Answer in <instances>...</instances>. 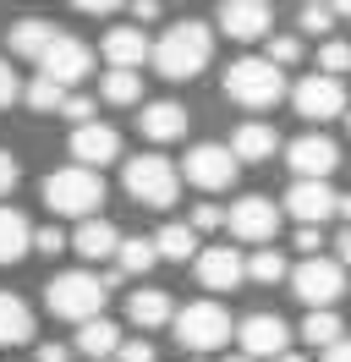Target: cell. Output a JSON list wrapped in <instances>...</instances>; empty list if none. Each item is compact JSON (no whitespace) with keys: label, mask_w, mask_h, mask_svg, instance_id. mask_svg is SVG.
<instances>
[{"label":"cell","mask_w":351,"mask_h":362,"mask_svg":"<svg viewBox=\"0 0 351 362\" xmlns=\"http://www.w3.org/2000/svg\"><path fill=\"white\" fill-rule=\"evenodd\" d=\"M71 165H83V170H99L110 159L121 154V132L105 127V121H88V127H71Z\"/></svg>","instance_id":"14"},{"label":"cell","mask_w":351,"mask_h":362,"mask_svg":"<svg viewBox=\"0 0 351 362\" xmlns=\"http://www.w3.org/2000/svg\"><path fill=\"white\" fill-rule=\"evenodd\" d=\"M66 247H77L83 258H115V247H121V230L110 226V220H99V214H93V220H83V226L71 230V242H66Z\"/></svg>","instance_id":"23"},{"label":"cell","mask_w":351,"mask_h":362,"mask_svg":"<svg viewBox=\"0 0 351 362\" xmlns=\"http://www.w3.org/2000/svg\"><path fill=\"white\" fill-rule=\"evenodd\" d=\"M77 351H83V357H115V351H121V329H115L110 318H93V324L77 329Z\"/></svg>","instance_id":"26"},{"label":"cell","mask_w":351,"mask_h":362,"mask_svg":"<svg viewBox=\"0 0 351 362\" xmlns=\"http://www.w3.org/2000/svg\"><path fill=\"white\" fill-rule=\"evenodd\" d=\"M71 357V351H66V346H55V340H50V346H39V362H66Z\"/></svg>","instance_id":"43"},{"label":"cell","mask_w":351,"mask_h":362,"mask_svg":"<svg viewBox=\"0 0 351 362\" xmlns=\"http://www.w3.org/2000/svg\"><path fill=\"white\" fill-rule=\"evenodd\" d=\"M171 324H176V340H181L187 351H219L225 340L236 335V324H231V313H225L219 302H187Z\"/></svg>","instance_id":"6"},{"label":"cell","mask_w":351,"mask_h":362,"mask_svg":"<svg viewBox=\"0 0 351 362\" xmlns=\"http://www.w3.org/2000/svg\"><path fill=\"white\" fill-rule=\"evenodd\" d=\"M154 252L159 258H171V264H187V258H197V236L187 226H159V236H149Z\"/></svg>","instance_id":"28"},{"label":"cell","mask_w":351,"mask_h":362,"mask_svg":"<svg viewBox=\"0 0 351 362\" xmlns=\"http://www.w3.org/2000/svg\"><path fill=\"white\" fill-rule=\"evenodd\" d=\"M291 105H297V115L302 121H329V115L346 110V88H340V77H302L297 88H291Z\"/></svg>","instance_id":"12"},{"label":"cell","mask_w":351,"mask_h":362,"mask_svg":"<svg viewBox=\"0 0 351 362\" xmlns=\"http://www.w3.org/2000/svg\"><path fill=\"white\" fill-rule=\"evenodd\" d=\"M66 105V88H55L50 77H33L28 83V110H39V115H55Z\"/></svg>","instance_id":"32"},{"label":"cell","mask_w":351,"mask_h":362,"mask_svg":"<svg viewBox=\"0 0 351 362\" xmlns=\"http://www.w3.org/2000/svg\"><path fill=\"white\" fill-rule=\"evenodd\" d=\"M225 226H231L236 242H258V247H269L275 230H280V204H269L263 192H247V198H236V204L225 209Z\"/></svg>","instance_id":"8"},{"label":"cell","mask_w":351,"mask_h":362,"mask_svg":"<svg viewBox=\"0 0 351 362\" xmlns=\"http://www.w3.org/2000/svg\"><path fill=\"white\" fill-rule=\"evenodd\" d=\"M297 23H302V33H329V28H335V11H329V6H302Z\"/></svg>","instance_id":"35"},{"label":"cell","mask_w":351,"mask_h":362,"mask_svg":"<svg viewBox=\"0 0 351 362\" xmlns=\"http://www.w3.org/2000/svg\"><path fill=\"white\" fill-rule=\"evenodd\" d=\"M324 362H351V340H335V346L324 351Z\"/></svg>","instance_id":"45"},{"label":"cell","mask_w":351,"mask_h":362,"mask_svg":"<svg viewBox=\"0 0 351 362\" xmlns=\"http://www.w3.org/2000/svg\"><path fill=\"white\" fill-rule=\"evenodd\" d=\"M329 11H335V17H351V0H340V6H329Z\"/></svg>","instance_id":"46"},{"label":"cell","mask_w":351,"mask_h":362,"mask_svg":"<svg viewBox=\"0 0 351 362\" xmlns=\"http://www.w3.org/2000/svg\"><path fill=\"white\" fill-rule=\"evenodd\" d=\"M335 204H340V192H335L329 181H291V192H285V214L302 220V226H313V230L335 214Z\"/></svg>","instance_id":"15"},{"label":"cell","mask_w":351,"mask_h":362,"mask_svg":"<svg viewBox=\"0 0 351 362\" xmlns=\"http://www.w3.org/2000/svg\"><path fill=\"white\" fill-rule=\"evenodd\" d=\"M318 247H324V236H318L313 226H302V230H297V252H302V258H318Z\"/></svg>","instance_id":"41"},{"label":"cell","mask_w":351,"mask_h":362,"mask_svg":"<svg viewBox=\"0 0 351 362\" xmlns=\"http://www.w3.org/2000/svg\"><path fill=\"white\" fill-rule=\"evenodd\" d=\"M55 39H61V28L50 23V17H17V23H11V33H6L11 55H28V61H39Z\"/></svg>","instance_id":"20"},{"label":"cell","mask_w":351,"mask_h":362,"mask_svg":"<svg viewBox=\"0 0 351 362\" xmlns=\"http://www.w3.org/2000/svg\"><path fill=\"white\" fill-rule=\"evenodd\" d=\"M335 214H346V220H351V198H340V204H335Z\"/></svg>","instance_id":"47"},{"label":"cell","mask_w":351,"mask_h":362,"mask_svg":"<svg viewBox=\"0 0 351 362\" xmlns=\"http://www.w3.org/2000/svg\"><path fill=\"white\" fill-rule=\"evenodd\" d=\"M28 242H33L28 220H22L17 209H6V204H0V264H17L22 252H28Z\"/></svg>","instance_id":"25"},{"label":"cell","mask_w":351,"mask_h":362,"mask_svg":"<svg viewBox=\"0 0 351 362\" xmlns=\"http://www.w3.org/2000/svg\"><path fill=\"white\" fill-rule=\"evenodd\" d=\"M269 66L280 71V66H297L302 61V39H291V33H280V39H269V55H263Z\"/></svg>","instance_id":"34"},{"label":"cell","mask_w":351,"mask_h":362,"mask_svg":"<svg viewBox=\"0 0 351 362\" xmlns=\"http://www.w3.org/2000/svg\"><path fill=\"white\" fill-rule=\"evenodd\" d=\"M285 274L291 269H285V258L275 247H258L253 258H247V280H258V286H275V280H285Z\"/></svg>","instance_id":"31"},{"label":"cell","mask_w":351,"mask_h":362,"mask_svg":"<svg viewBox=\"0 0 351 362\" xmlns=\"http://www.w3.org/2000/svg\"><path fill=\"white\" fill-rule=\"evenodd\" d=\"M231 362H247V357H231Z\"/></svg>","instance_id":"49"},{"label":"cell","mask_w":351,"mask_h":362,"mask_svg":"<svg viewBox=\"0 0 351 362\" xmlns=\"http://www.w3.org/2000/svg\"><path fill=\"white\" fill-rule=\"evenodd\" d=\"M209 55H214V28L209 23H171L159 33V45H149V61L159 66V77H171V83L197 77V71L209 66Z\"/></svg>","instance_id":"1"},{"label":"cell","mask_w":351,"mask_h":362,"mask_svg":"<svg viewBox=\"0 0 351 362\" xmlns=\"http://www.w3.org/2000/svg\"><path fill=\"white\" fill-rule=\"evenodd\" d=\"M285 165L297 170V181H329V170L340 165V148H335L329 137L307 132V137H291V148H285Z\"/></svg>","instance_id":"13"},{"label":"cell","mask_w":351,"mask_h":362,"mask_svg":"<svg viewBox=\"0 0 351 362\" xmlns=\"http://www.w3.org/2000/svg\"><path fill=\"white\" fill-rule=\"evenodd\" d=\"M159 264V252H154L149 236H121V247H115V274H143Z\"/></svg>","instance_id":"27"},{"label":"cell","mask_w":351,"mask_h":362,"mask_svg":"<svg viewBox=\"0 0 351 362\" xmlns=\"http://www.w3.org/2000/svg\"><path fill=\"white\" fill-rule=\"evenodd\" d=\"M22 340H33V313L22 296L0 291V346H22Z\"/></svg>","instance_id":"24"},{"label":"cell","mask_w":351,"mask_h":362,"mask_svg":"<svg viewBox=\"0 0 351 362\" xmlns=\"http://www.w3.org/2000/svg\"><path fill=\"white\" fill-rule=\"evenodd\" d=\"M39 66H44L39 77H50L55 88H71V83H83L88 71H93V49H88L83 39H66L61 33V39L39 55Z\"/></svg>","instance_id":"11"},{"label":"cell","mask_w":351,"mask_h":362,"mask_svg":"<svg viewBox=\"0 0 351 362\" xmlns=\"http://www.w3.org/2000/svg\"><path fill=\"white\" fill-rule=\"evenodd\" d=\"M219 226H225V209H214V204H197V209H192V226H187V230L197 236V230H219Z\"/></svg>","instance_id":"36"},{"label":"cell","mask_w":351,"mask_h":362,"mask_svg":"<svg viewBox=\"0 0 351 362\" xmlns=\"http://www.w3.org/2000/svg\"><path fill=\"white\" fill-rule=\"evenodd\" d=\"M11 187H17V159H11L6 148H0V198H6Z\"/></svg>","instance_id":"42"},{"label":"cell","mask_w":351,"mask_h":362,"mask_svg":"<svg viewBox=\"0 0 351 362\" xmlns=\"http://www.w3.org/2000/svg\"><path fill=\"white\" fill-rule=\"evenodd\" d=\"M99 99H105V105H137V99H143V77H137V71H115V66H110L105 83H99Z\"/></svg>","instance_id":"29"},{"label":"cell","mask_w":351,"mask_h":362,"mask_svg":"<svg viewBox=\"0 0 351 362\" xmlns=\"http://www.w3.org/2000/svg\"><path fill=\"white\" fill-rule=\"evenodd\" d=\"M44 204L50 214H71V220H93V209L105 204V181L99 170H83V165H66L55 176H44Z\"/></svg>","instance_id":"3"},{"label":"cell","mask_w":351,"mask_h":362,"mask_svg":"<svg viewBox=\"0 0 351 362\" xmlns=\"http://www.w3.org/2000/svg\"><path fill=\"white\" fill-rule=\"evenodd\" d=\"M121 181H127V198H137L143 209H171L176 192H181V176H176V165L165 154H137V159H127Z\"/></svg>","instance_id":"5"},{"label":"cell","mask_w":351,"mask_h":362,"mask_svg":"<svg viewBox=\"0 0 351 362\" xmlns=\"http://www.w3.org/2000/svg\"><path fill=\"white\" fill-rule=\"evenodd\" d=\"M318 66H324V77H340V71H351V45H346V39H329V45L318 49Z\"/></svg>","instance_id":"33"},{"label":"cell","mask_w":351,"mask_h":362,"mask_svg":"<svg viewBox=\"0 0 351 362\" xmlns=\"http://www.w3.org/2000/svg\"><path fill=\"white\" fill-rule=\"evenodd\" d=\"M346 127H351V110H346Z\"/></svg>","instance_id":"50"},{"label":"cell","mask_w":351,"mask_h":362,"mask_svg":"<svg viewBox=\"0 0 351 362\" xmlns=\"http://www.w3.org/2000/svg\"><path fill=\"white\" fill-rule=\"evenodd\" d=\"M285 280H291V291L307 302V313L335 308V302H340V291H346V269H340L335 258H302V264L285 274Z\"/></svg>","instance_id":"7"},{"label":"cell","mask_w":351,"mask_h":362,"mask_svg":"<svg viewBox=\"0 0 351 362\" xmlns=\"http://www.w3.org/2000/svg\"><path fill=\"white\" fill-rule=\"evenodd\" d=\"M137 127H143L149 143H176V137H187V110L176 99H154V105H143Z\"/></svg>","instance_id":"19"},{"label":"cell","mask_w":351,"mask_h":362,"mask_svg":"<svg viewBox=\"0 0 351 362\" xmlns=\"http://www.w3.org/2000/svg\"><path fill=\"white\" fill-rule=\"evenodd\" d=\"M225 99L241 110H275L285 99V71H275L263 55H241L225 66Z\"/></svg>","instance_id":"2"},{"label":"cell","mask_w":351,"mask_h":362,"mask_svg":"<svg viewBox=\"0 0 351 362\" xmlns=\"http://www.w3.org/2000/svg\"><path fill=\"white\" fill-rule=\"evenodd\" d=\"M115 362H154V346L149 340H127V346L115 351Z\"/></svg>","instance_id":"40"},{"label":"cell","mask_w":351,"mask_h":362,"mask_svg":"<svg viewBox=\"0 0 351 362\" xmlns=\"http://www.w3.org/2000/svg\"><path fill=\"white\" fill-rule=\"evenodd\" d=\"M225 148H231V159H236V165H263V159L280 148V132H275L269 121H241Z\"/></svg>","instance_id":"18"},{"label":"cell","mask_w":351,"mask_h":362,"mask_svg":"<svg viewBox=\"0 0 351 362\" xmlns=\"http://www.w3.org/2000/svg\"><path fill=\"white\" fill-rule=\"evenodd\" d=\"M269 23H275V11H269L263 0H225V6H219V28H225V39H236V45L269 39Z\"/></svg>","instance_id":"17"},{"label":"cell","mask_w":351,"mask_h":362,"mask_svg":"<svg viewBox=\"0 0 351 362\" xmlns=\"http://www.w3.org/2000/svg\"><path fill=\"white\" fill-rule=\"evenodd\" d=\"M61 115H66V121H77V127H88V121H93V99H83V93H66Z\"/></svg>","instance_id":"37"},{"label":"cell","mask_w":351,"mask_h":362,"mask_svg":"<svg viewBox=\"0 0 351 362\" xmlns=\"http://www.w3.org/2000/svg\"><path fill=\"white\" fill-rule=\"evenodd\" d=\"M50 313L55 318H66V324H93L99 318V308H105V280L99 274H88V269H66V274H55L50 280Z\"/></svg>","instance_id":"4"},{"label":"cell","mask_w":351,"mask_h":362,"mask_svg":"<svg viewBox=\"0 0 351 362\" xmlns=\"http://www.w3.org/2000/svg\"><path fill=\"white\" fill-rule=\"evenodd\" d=\"M236 340H241V357L258 362V357H285L291 346V324L280 313H247L236 324Z\"/></svg>","instance_id":"10"},{"label":"cell","mask_w":351,"mask_h":362,"mask_svg":"<svg viewBox=\"0 0 351 362\" xmlns=\"http://www.w3.org/2000/svg\"><path fill=\"white\" fill-rule=\"evenodd\" d=\"M335 252H340V258H335V264H351V226L340 230V236H335Z\"/></svg>","instance_id":"44"},{"label":"cell","mask_w":351,"mask_h":362,"mask_svg":"<svg viewBox=\"0 0 351 362\" xmlns=\"http://www.w3.org/2000/svg\"><path fill=\"white\" fill-rule=\"evenodd\" d=\"M302 340H307V346H318V351H329L335 340H346V335H340V318H335V308H324V313H307V318H302Z\"/></svg>","instance_id":"30"},{"label":"cell","mask_w":351,"mask_h":362,"mask_svg":"<svg viewBox=\"0 0 351 362\" xmlns=\"http://www.w3.org/2000/svg\"><path fill=\"white\" fill-rule=\"evenodd\" d=\"M236 159H231V148L225 143H197V148H187V165H181V176L192 181L197 192H225V187H236Z\"/></svg>","instance_id":"9"},{"label":"cell","mask_w":351,"mask_h":362,"mask_svg":"<svg viewBox=\"0 0 351 362\" xmlns=\"http://www.w3.org/2000/svg\"><path fill=\"white\" fill-rule=\"evenodd\" d=\"M11 99H17V71H11V61L0 55V110H6Z\"/></svg>","instance_id":"39"},{"label":"cell","mask_w":351,"mask_h":362,"mask_svg":"<svg viewBox=\"0 0 351 362\" xmlns=\"http://www.w3.org/2000/svg\"><path fill=\"white\" fill-rule=\"evenodd\" d=\"M197 269V286H209V291H236L241 280H247V258L236 247H203L192 258Z\"/></svg>","instance_id":"16"},{"label":"cell","mask_w":351,"mask_h":362,"mask_svg":"<svg viewBox=\"0 0 351 362\" xmlns=\"http://www.w3.org/2000/svg\"><path fill=\"white\" fill-rule=\"evenodd\" d=\"M33 247L55 258V252H66V230H61V226H44V230H33Z\"/></svg>","instance_id":"38"},{"label":"cell","mask_w":351,"mask_h":362,"mask_svg":"<svg viewBox=\"0 0 351 362\" xmlns=\"http://www.w3.org/2000/svg\"><path fill=\"white\" fill-rule=\"evenodd\" d=\"M105 61L115 71H137L149 61V39H143V28H110L105 33Z\"/></svg>","instance_id":"21"},{"label":"cell","mask_w":351,"mask_h":362,"mask_svg":"<svg viewBox=\"0 0 351 362\" xmlns=\"http://www.w3.org/2000/svg\"><path fill=\"white\" fill-rule=\"evenodd\" d=\"M275 362H307V357H302V351H285V357H275Z\"/></svg>","instance_id":"48"},{"label":"cell","mask_w":351,"mask_h":362,"mask_svg":"<svg viewBox=\"0 0 351 362\" xmlns=\"http://www.w3.org/2000/svg\"><path fill=\"white\" fill-rule=\"evenodd\" d=\"M127 318L137 324V329H159V324H171V318H176V302H171V291H159V286H143V291H132Z\"/></svg>","instance_id":"22"}]
</instances>
